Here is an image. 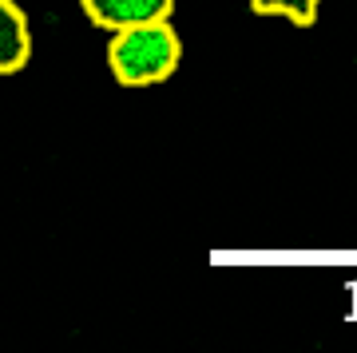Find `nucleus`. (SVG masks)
Wrapping results in <instances>:
<instances>
[{
	"instance_id": "f257e3e1",
	"label": "nucleus",
	"mask_w": 357,
	"mask_h": 353,
	"mask_svg": "<svg viewBox=\"0 0 357 353\" xmlns=\"http://www.w3.org/2000/svg\"><path fill=\"white\" fill-rule=\"evenodd\" d=\"M183 36L171 20H147L112 32L107 40V72L119 88H155L178 72Z\"/></svg>"
},
{
	"instance_id": "f03ea898",
	"label": "nucleus",
	"mask_w": 357,
	"mask_h": 353,
	"mask_svg": "<svg viewBox=\"0 0 357 353\" xmlns=\"http://www.w3.org/2000/svg\"><path fill=\"white\" fill-rule=\"evenodd\" d=\"M79 8L96 28L119 32V28L147 24V20H171L175 0H79Z\"/></svg>"
},
{
	"instance_id": "7ed1b4c3",
	"label": "nucleus",
	"mask_w": 357,
	"mask_h": 353,
	"mask_svg": "<svg viewBox=\"0 0 357 353\" xmlns=\"http://www.w3.org/2000/svg\"><path fill=\"white\" fill-rule=\"evenodd\" d=\"M32 60V24L16 0H0V76L24 72Z\"/></svg>"
},
{
	"instance_id": "20e7f679",
	"label": "nucleus",
	"mask_w": 357,
	"mask_h": 353,
	"mask_svg": "<svg viewBox=\"0 0 357 353\" xmlns=\"http://www.w3.org/2000/svg\"><path fill=\"white\" fill-rule=\"evenodd\" d=\"M255 16H282L294 28H314L321 13V0H250Z\"/></svg>"
}]
</instances>
